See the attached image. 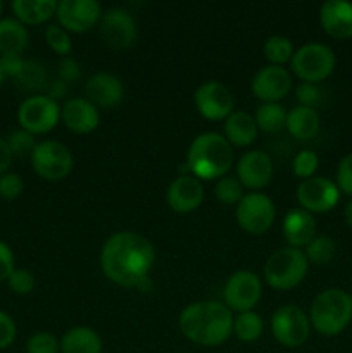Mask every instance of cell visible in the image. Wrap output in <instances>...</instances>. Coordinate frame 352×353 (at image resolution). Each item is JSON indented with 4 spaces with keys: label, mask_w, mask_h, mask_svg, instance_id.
I'll list each match as a JSON object with an SVG mask.
<instances>
[{
    "label": "cell",
    "mask_w": 352,
    "mask_h": 353,
    "mask_svg": "<svg viewBox=\"0 0 352 353\" xmlns=\"http://www.w3.org/2000/svg\"><path fill=\"white\" fill-rule=\"evenodd\" d=\"M154 262V245L135 231L113 233L100 252V268L104 276L123 288H137L145 278H148Z\"/></svg>",
    "instance_id": "6da1fadb"
},
{
    "label": "cell",
    "mask_w": 352,
    "mask_h": 353,
    "mask_svg": "<svg viewBox=\"0 0 352 353\" xmlns=\"http://www.w3.org/2000/svg\"><path fill=\"white\" fill-rule=\"evenodd\" d=\"M233 314L216 300L190 303L178 317L179 331L186 340L202 347H219L233 333Z\"/></svg>",
    "instance_id": "7a4b0ae2"
},
{
    "label": "cell",
    "mask_w": 352,
    "mask_h": 353,
    "mask_svg": "<svg viewBox=\"0 0 352 353\" xmlns=\"http://www.w3.org/2000/svg\"><path fill=\"white\" fill-rule=\"evenodd\" d=\"M190 174L199 179H219L233 165V147L223 134L206 131L193 138L186 152Z\"/></svg>",
    "instance_id": "3957f363"
},
{
    "label": "cell",
    "mask_w": 352,
    "mask_h": 353,
    "mask_svg": "<svg viewBox=\"0 0 352 353\" xmlns=\"http://www.w3.org/2000/svg\"><path fill=\"white\" fill-rule=\"evenodd\" d=\"M307 316L321 336H337L352 321V295L340 288L323 290L314 296Z\"/></svg>",
    "instance_id": "277c9868"
},
{
    "label": "cell",
    "mask_w": 352,
    "mask_h": 353,
    "mask_svg": "<svg viewBox=\"0 0 352 353\" xmlns=\"http://www.w3.org/2000/svg\"><path fill=\"white\" fill-rule=\"evenodd\" d=\"M309 269L306 254L300 248H280L264 264V279L273 290L286 292L304 281Z\"/></svg>",
    "instance_id": "5b68a950"
},
{
    "label": "cell",
    "mask_w": 352,
    "mask_h": 353,
    "mask_svg": "<svg viewBox=\"0 0 352 353\" xmlns=\"http://www.w3.org/2000/svg\"><path fill=\"white\" fill-rule=\"evenodd\" d=\"M290 65H292L293 74L302 79V83L317 85L333 72L337 57L328 45L311 41L293 52Z\"/></svg>",
    "instance_id": "8992f818"
},
{
    "label": "cell",
    "mask_w": 352,
    "mask_h": 353,
    "mask_svg": "<svg viewBox=\"0 0 352 353\" xmlns=\"http://www.w3.org/2000/svg\"><path fill=\"white\" fill-rule=\"evenodd\" d=\"M61 121V107L47 95H31L17 107V123L21 130L31 134H45Z\"/></svg>",
    "instance_id": "52a82bcc"
},
{
    "label": "cell",
    "mask_w": 352,
    "mask_h": 353,
    "mask_svg": "<svg viewBox=\"0 0 352 353\" xmlns=\"http://www.w3.org/2000/svg\"><path fill=\"white\" fill-rule=\"evenodd\" d=\"M30 161L33 171L45 181H61L71 172L72 164H75L69 148L55 140L37 143Z\"/></svg>",
    "instance_id": "ba28073f"
},
{
    "label": "cell",
    "mask_w": 352,
    "mask_h": 353,
    "mask_svg": "<svg viewBox=\"0 0 352 353\" xmlns=\"http://www.w3.org/2000/svg\"><path fill=\"white\" fill-rule=\"evenodd\" d=\"M271 331L282 347L299 348L309 338V316L297 305H282L273 314Z\"/></svg>",
    "instance_id": "9c48e42d"
},
{
    "label": "cell",
    "mask_w": 352,
    "mask_h": 353,
    "mask_svg": "<svg viewBox=\"0 0 352 353\" xmlns=\"http://www.w3.org/2000/svg\"><path fill=\"white\" fill-rule=\"evenodd\" d=\"M237 223L245 233L262 234L273 226L276 217V209L268 195L259 192L245 193L244 199L237 205Z\"/></svg>",
    "instance_id": "30bf717a"
},
{
    "label": "cell",
    "mask_w": 352,
    "mask_h": 353,
    "mask_svg": "<svg viewBox=\"0 0 352 353\" xmlns=\"http://www.w3.org/2000/svg\"><path fill=\"white\" fill-rule=\"evenodd\" d=\"M224 305L235 312H248L262 296V283L252 271H237L228 278L223 288Z\"/></svg>",
    "instance_id": "8fae6325"
},
{
    "label": "cell",
    "mask_w": 352,
    "mask_h": 353,
    "mask_svg": "<svg viewBox=\"0 0 352 353\" xmlns=\"http://www.w3.org/2000/svg\"><path fill=\"white\" fill-rule=\"evenodd\" d=\"M99 31L102 40L116 50L131 47L138 34L133 14L123 7H110L106 12H102V17L99 21Z\"/></svg>",
    "instance_id": "7c38bea8"
},
{
    "label": "cell",
    "mask_w": 352,
    "mask_h": 353,
    "mask_svg": "<svg viewBox=\"0 0 352 353\" xmlns=\"http://www.w3.org/2000/svg\"><path fill=\"white\" fill-rule=\"evenodd\" d=\"M340 200V190L337 183L323 176H313V178L302 179L297 186V202L300 209L311 214H324L335 209Z\"/></svg>",
    "instance_id": "4fadbf2b"
},
{
    "label": "cell",
    "mask_w": 352,
    "mask_h": 353,
    "mask_svg": "<svg viewBox=\"0 0 352 353\" xmlns=\"http://www.w3.org/2000/svg\"><path fill=\"white\" fill-rule=\"evenodd\" d=\"M55 17L59 26L68 33H85L100 21L102 6L97 0H61L57 2Z\"/></svg>",
    "instance_id": "5bb4252c"
},
{
    "label": "cell",
    "mask_w": 352,
    "mask_h": 353,
    "mask_svg": "<svg viewBox=\"0 0 352 353\" xmlns=\"http://www.w3.org/2000/svg\"><path fill=\"white\" fill-rule=\"evenodd\" d=\"M193 102H195L200 116L209 121L226 119L233 112L235 105L233 93L228 90L226 85L216 81V79H209V81L202 83L195 90Z\"/></svg>",
    "instance_id": "9a60e30c"
},
{
    "label": "cell",
    "mask_w": 352,
    "mask_h": 353,
    "mask_svg": "<svg viewBox=\"0 0 352 353\" xmlns=\"http://www.w3.org/2000/svg\"><path fill=\"white\" fill-rule=\"evenodd\" d=\"M292 88V76L283 65L268 64L259 69L251 81V90L262 103H276Z\"/></svg>",
    "instance_id": "2e32d148"
},
{
    "label": "cell",
    "mask_w": 352,
    "mask_h": 353,
    "mask_svg": "<svg viewBox=\"0 0 352 353\" xmlns=\"http://www.w3.org/2000/svg\"><path fill=\"white\" fill-rule=\"evenodd\" d=\"M237 178L248 190H261L273 178V161L266 152H245L237 164Z\"/></svg>",
    "instance_id": "e0dca14e"
},
{
    "label": "cell",
    "mask_w": 352,
    "mask_h": 353,
    "mask_svg": "<svg viewBox=\"0 0 352 353\" xmlns=\"http://www.w3.org/2000/svg\"><path fill=\"white\" fill-rule=\"evenodd\" d=\"M168 205L178 214L193 212L204 200V186L199 178L192 174L176 176L166 192Z\"/></svg>",
    "instance_id": "ac0fdd59"
},
{
    "label": "cell",
    "mask_w": 352,
    "mask_h": 353,
    "mask_svg": "<svg viewBox=\"0 0 352 353\" xmlns=\"http://www.w3.org/2000/svg\"><path fill=\"white\" fill-rule=\"evenodd\" d=\"M85 95L86 100H90L95 107L110 109V107H116L123 100V81L116 74H110V72H95V74L86 79Z\"/></svg>",
    "instance_id": "d6986e66"
},
{
    "label": "cell",
    "mask_w": 352,
    "mask_h": 353,
    "mask_svg": "<svg viewBox=\"0 0 352 353\" xmlns=\"http://www.w3.org/2000/svg\"><path fill=\"white\" fill-rule=\"evenodd\" d=\"M61 121L76 134H88L100 123L99 109L86 99H69L61 107Z\"/></svg>",
    "instance_id": "ffe728a7"
},
{
    "label": "cell",
    "mask_w": 352,
    "mask_h": 353,
    "mask_svg": "<svg viewBox=\"0 0 352 353\" xmlns=\"http://www.w3.org/2000/svg\"><path fill=\"white\" fill-rule=\"evenodd\" d=\"M320 23L331 38L347 40L352 37V3L347 0H326L320 9Z\"/></svg>",
    "instance_id": "44dd1931"
},
{
    "label": "cell",
    "mask_w": 352,
    "mask_h": 353,
    "mask_svg": "<svg viewBox=\"0 0 352 353\" xmlns=\"http://www.w3.org/2000/svg\"><path fill=\"white\" fill-rule=\"evenodd\" d=\"M283 236L292 248L307 247L316 238V221L311 212L304 209H293L283 219Z\"/></svg>",
    "instance_id": "7402d4cb"
},
{
    "label": "cell",
    "mask_w": 352,
    "mask_h": 353,
    "mask_svg": "<svg viewBox=\"0 0 352 353\" xmlns=\"http://www.w3.org/2000/svg\"><path fill=\"white\" fill-rule=\"evenodd\" d=\"M257 124L252 114L245 110H235L224 119L223 137L235 147H248L257 138Z\"/></svg>",
    "instance_id": "603a6c76"
},
{
    "label": "cell",
    "mask_w": 352,
    "mask_h": 353,
    "mask_svg": "<svg viewBox=\"0 0 352 353\" xmlns=\"http://www.w3.org/2000/svg\"><path fill=\"white\" fill-rule=\"evenodd\" d=\"M59 345L61 353H102L104 348L100 334L86 326H76L66 331Z\"/></svg>",
    "instance_id": "cb8c5ba5"
},
{
    "label": "cell",
    "mask_w": 352,
    "mask_h": 353,
    "mask_svg": "<svg viewBox=\"0 0 352 353\" xmlns=\"http://www.w3.org/2000/svg\"><path fill=\"white\" fill-rule=\"evenodd\" d=\"M14 17L24 26L30 24H41L55 16L57 2L55 0H14L10 3Z\"/></svg>",
    "instance_id": "d4e9b609"
},
{
    "label": "cell",
    "mask_w": 352,
    "mask_h": 353,
    "mask_svg": "<svg viewBox=\"0 0 352 353\" xmlns=\"http://www.w3.org/2000/svg\"><path fill=\"white\" fill-rule=\"evenodd\" d=\"M30 34L26 26L16 17L0 19V55H23L28 48Z\"/></svg>",
    "instance_id": "484cf974"
},
{
    "label": "cell",
    "mask_w": 352,
    "mask_h": 353,
    "mask_svg": "<svg viewBox=\"0 0 352 353\" xmlns=\"http://www.w3.org/2000/svg\"><path fill=\"white\" fill-rule=\"evenodd\" d=\"M286 130L297 140H309L320 131V114L311 107L297 105L286 114Z\"/></svg>",
    "instance_id": "4316f807"
},
{
    "label": "cell",
    "mask_w": 352,
    "mask_h": 353,
    "mask_svg": "<svg viewBox=\"0 0 352 353\" xmlns=\"http://www.w3.org/2000/svg\"><path fill=\"white\" fill-rule=\"evenodd\" d=\"M286 114L289 112L280 102L261 103L254 114L257 130L264 131V133H278L286 126Z\"/></svg>",
    "instance_id": "83f0119b"
},
{
    "label": "cell",
    "mask_w": 352,
    "mask_h": 353,
    "mask_svg": "<svg viewBox=\"0 0 352 353\" xmlns=\"http://www.w3.org/2000/svg\"><path fill=\"white\" fill-rule=\"evenodd\" d=\"M264 324L261 316L254 310L240 312L233 317V334L244 343H254L261 338Z\"/></svg>",
    "instance_id": "f1b7e54d"
},
{
    "label": "cell",
    "mask_w": 352,
    "mask_h": 353,
    "mask_svg": "<svg viewBox=\"0 0 352 353\" xmlns=\"http://www.w3.org/2000/svg\"><path fill=\"white\" fill-rule=\"evenodd\" d=\"M14 81L24 92H38L47 86V69L38 61H24L23 71Z\"/></svg>",
    "instance_id": "f546056e"
},
{
    "label": "cell",
    "mask_w": 352,
    "mask_h": 353,
    "mask_svg": "<svg viewBox=\"0 0 352 353\" xmlns=\"http://www.w3.org/2000/svg\"><path fill=\"white\" fill-rule=\"evenodd\" d=\"M262 52H264V57L268 59L269 64L283 65L285 62L292 61V55L295 50H293L290 38L283 37V34H273L264 41Z\"/></svg>",
    "instance_id": "4dcf8cb0"
},
{
    "label": "cell",
    "mask_w": 352,
    "mask_h": 353,
    "mask_svg": "<svg viewBox=\"0 0 352 353\" xmlns=\"http://www.w3.org/2000/svg\"><path fill=\"white\" fill-rule=\"evenodd\" d=\"M304 254H306L307 262H311V264L326 265L333 261L335 254H337V243L326 234H320L307 245Z\"/></svg>",
    "instance_id": "1f68e13d"
},
{
    "label": "cell",
    "mask_w": 352,
    "mask_h": 353,
    "mask_svg": "<svg viewBox=\"0 0 352 353\" xmlns=\"http://www.w3.org/2000/svg\"><path fill=\"white\" fill-rule=\"evenodd\" d=\"M214 195L224 205H238L245 195L244 185L238 181L237 176H223L214 186Z\"/></svg>",
    "instance_id": "d6a6232c"
},
{
    "label": "cell",
    "mask_w": 352,
    "mask_h": 353,
    "mask_svg": "<svg viewBox=\"0 0 352 353\" xmlns=\"http://www.w3.org/2000/svg\"><path fill=\"white\" fill-rule=\"evenodd\" d=\"M6 140L14 157H31L35 147H37L35 134L28 133V131L24 130L10 131L9 137H7Z\"/></svg>",
    "instance_id": "836d02e7"
},
{
    "label": "cell",
    "mask_w": 352,
    "mask_h": 353,
    "mask_svg": "<svg viewBox=\"0 0 352 353\" xmlns=\"http://www.w3.org/2000/svg\"><path fill=\"white\" fill-rule=\"evenodd\" d=\"M45 40H47V45L55 52V54L66 55L71 54V37H69L68 31L64 28H61L59 24H48L47 30H45Z\"/></svg>",
    "instance_id": "e575fe53"
},
{
    "label": "cell",
    "mask_w": 352,
    "mask_h": 353,
    "mask_svg": "<svg viewBox=\"0 0 352 353\" xmlns=\"http://www.w3.org/2000/svg\"><path fill=\"white\" fill-rule=\"evenodd\" d=\"M26 353H61V345L54 334L38 331L28 338Z\"/></svg>",
    "instance_id": "d590c367"
},
{
    "label": "cell",
    "mask_w": 352,
    "mask_h": 353,
    "mask_svg": "<svg viewBox=\"0 0 352 353\" xmlns=\"http://www.w3.org/2000/svg\"><path fill=\"white\" fill-rule=\"evenodd\" d=\"M7 285H9V290L16 295H30L31 292L37 286V279H35V274L28 269H14L12 274L7 279Z\"/></svg>",
    "instance_id": "8d00e7d4"
},
{
    "label": "cell",
    "mask_w": 352,
    "mask_h": 353,
    "mask_svg": "<svg viewBox=\"0 0 352 353\" xmlns=\"http://www.w3.org/2000/svg\"><path fill=\"white\" fill-rule=\"evenodd\" d=\"M317 165H320V159L314 154L313 150H302L293 157V174L300 179L313 178L314 172H316Z\"/></svg>",
    "instance_id": "74e56055"
},
{
    "label": "cell",
    "mask_w": 352,
    "mask_h": 353,
    "mask_svg": "<svg viewBox=\"0 0 352 353\" xmlns=\"http://www.w3.org/2000/svg\"><path fill=\"white\" fill-rule=\"evenodd\" d=\"M24 183L23 178L16 172H6L0 176V199L16 200L23 193Z\"/></svg>",
    "instance_id": "f35d334b"
},
{
    "label": "cell",
    "mask_w": 352,
    "mask_h": 353,
    "mask_svg": "<svg viewBox=\"0 0 352 353\" xmlns=\"http://www.w3.org/2000/svg\"><path fill=\"white\" fill-rule=\"evenodd\" d=\"M295 97L299 100V105L316 109V105H320L323 99V92L314 83H300L295 90Z\"/></svg>",
    "instance_id": "ab89813d"
},
{
    "label": "cell",
    "mask_w": 352,
    "mask_h": 353,
    "mask_svg": "<svg viewBox=\"0 0 352 353\" xmlns=\"http://www.w3.org/2000/svg\"><path fill=\"white\" fill-rule=\"evenodd\" d=\"M57 72H59V79H62L64 83H76L81 76V65L78 64L75 57L71 55H66V57H61L57 65Z\"/></svg>",
    "instance_id": "60d3db41"
},
{
    "label": "cell",
    "mask_w": 352,
    "mask_h": 353,
    "mask_svg": "<svg viewBox=\"0 0 352 353\" xmlns=\"http://www.w3.org/2000/svg\"><path fill=\"white\" fill-rule=\"evenodd\" d=\"M337 186L345 195L352 196V154L345 155L337 168Z\"/></svg>",
    "instance_id": "b9f144b4"
},
{
    "label": "cell",
    "mask_w": 352,
    "mask_h": 353,
    "mask_svg": "<svg viewBox=\"0 0 352 353\" xmlns=\"http://www.w3.org/2000/svg\"><path fill=\"white\" fill-rule=\"evenodd\" d=\"M17 336V326L12 317L0 310V350H6L14 343Z\"/></svg>",
    "instance_id": "7bdbcfd3"
},
{
    "label": "cell",
    "mask_w": 352,
    "mask_h": 353,
    "mask_svg": "<svg viewBox=\"0 0 352 353\" xmlns=\"http://www.w3.org/2000/svg\"><path fill=\"white\" fill-rule=\"evenodd\" d=\"M14 269H16V259L12 248L0 240V283L7 281Z\"/></svg>",
    "instance_id": "ee69618b"
},
{
    "label": "cell",
    "mask_w": 352,
    "mask_h": 353,
    "mask_svg": "<svg viewBox=\"0 0 352 353\" xmlns=\"http://www.w3.org/2000/svg\"><path fill=\"white\" fill-rule=\"evenodd\" d=\"M0 68H2L6 78L16 79L24 68L23 55H0Z\"/></svg>",
    "instance_id": "f6af8a7d"
},
{
    "label": "cell",
    "mask_w": 352,
    "mask_h": 353,
    "mask_svg": "<svg viewBox=\"0 0 352 353\" xmlns=\"http://www.w3.org/2000/svg\"><path fill=\"white\" fill-rule=\"evenodd\" d=\"M68 95V83H64L62 79H54L47 85V97H50L52 100H61Z\"/></svg>",
    "instance_id": "bcb514c9"
},
{
    "label": "cell",
    "mask_w": 352,
    "mask_h": 353,
    "mask_svg": "<svg viewBox=\"0 0 352 353\" xmlns=\"http://www.w3.org/2000/svg\"><path fill=\"white\" fill-rule=\"evenodd\" d=\"M12 159H14V155H12V152H10L9 145H7V140L6 138L0 137V176L6 174V172H9Z\"/></svg>",
    "instance_id": "7dc6e473"
},
{
    "label": "cell",
    "mask_w": 352,
    "mask_h": 353,
    "mask_svg": "<svg viewBox=\"0 0 352 353\" xmlns=\"http://www.w3.org/2000/svg\"><path fill=\"white\" fill-rule=\"evenodd\" d=\"M344 217H345V223H347V226L352 228V200L347 203V205H345Z\"/></svg>",
    "instance_id": "c3c4849f"
},
{
    "label": "cell",
    "mask_w": 352,
    "mask_h": 353,
    "mask_svg": "<svg viewBox=\"0 0 352 353\" xmlns=\"http://www.w3.org/2000/svg\"><path fill=\"white\" fill-rule=\"evenodd\" d=\"M137 290H140V292H150V290H152V281H150V278H145L144 281H141L140 285L137 286Z\"/></svg>",
    "instance_id": "681fc988"
},
{
    "label": "cell",
    "mask_w": 352,
    "mask_h": 353,
    "mask_svg": "<svg viewBox=\"0 0 352 353\" xmlns=\"http://www.w3.org/2000/svg\"><path fill=\"white\" fill-rule=\"evenodd\" d=\"M6 74H3V71H2V68H0V86L3 85V81H6Z\"/></svg>",
    "instance_id": "f907efd6"
},
{
    "label": "cell",
    "mask_w": 352,
    "mask_h": 353,
    "mask_svg": "<svg viewBox=\"0 0 352 353\" xmlns=\"http://www.w3.org/2000/svg\"><path fill=\"white\" fill-rule=\"evenodd\" d=\"M2 10H3V3L2 0H0V19H2Z\"/></svg>",
    "instance_id": "816d5d0a"
}]
</instances>
